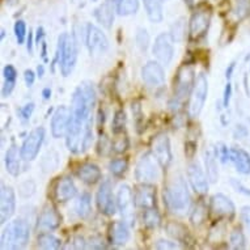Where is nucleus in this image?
I'll use <instances>...</instances> for the list:
<instances>
[{"label": "nucleus", "instance_id": "5fc2aeb1", "mask_svg": "<svg viewBox=\"0 0 250 250\" xmlns=\"http://www.w3.org/2000/svg\"><path fill=\"white\" fill-rule=\"evenodd\" d=\"M132 114L136 118V123L139 125L140 119L143 117V113H142V106H140L139 103H134L132 104Z\"/></svg>", "mask_w": 250, "mask_h": 250}, {"label": "nucleus", "instance_id": "37998d69", "mask_svg": "<svg viewBox=\"0 0 250 250\" xmlns=\"http://www.w3.org/2000/svg\"><path fill=\"white\" fill-rule=\"evenodd\" d=\"M172 37L173 40L176 42H180L184 40L185 37V22L184 20L181 19V20L176 21L174 24L172 25Z\"/></svg>", "mask_w": 250, "mask_h": 250}, {"label": "nucleus", "instance_id": "de8ad7c7", "mask_svg": "<svg viewBox=\"0 0 250 250\" xmlns=\"http://www.w3.org/2000/svg\"><path fill=\"white\" fill-rule=\"evenodd\" d=\"M109 151H113V142H110L105 135L101 136L99 143V153L103 156H106Z\"/></svg>", "mask_w": 250, "mask_h": 250}, {"label": "nucleus", "instance_id": "6ab92c4d", "mask_svg": "<svg viewBox=\"0 0 250 250\" xmlns=\"http://www.w3.org/2000/svg\"><path fill=\"white\" fill-rule=\"evenodd\" d=\"M142 79L148 86H160L165 82L164 68L159 62L151 61L142 68Z\"/></svg>", "mask_w": 250, "mask_h": 250}, {"label": "nucleus", "instance_id": "49530a36", "mask_svg": "<svg viewBox=\"0 0 250 250\" xmlns=\"http://www.w3.org/2000/svg\"><path fill=\"white\" fill-rule=\"evenodd\" d=\"M33 111H34V104L29 103L26 104V105H24V106H21L20 109L17 110V113H19V115H20L21 121L28 122L29 119H30V117H32V114H33Z\"/></svg>", "mask_w": 250, "mask_h": 250}, {"label": "nucleus", "instance_id": "603ef678", "mask_svg": "<svg viewBox=\"0 0 250 250\" xmlns=\"http://www.w3.org/2000/svg\"><path fill=\"white\" fill-rule=\"evenodd\" d=\"M24 80L25 84L28 86H32L36 82V74H34V71L32 70H26L24 72Z\"/></svg>", "mask_w": 250, "mask_h": 250}, {"label": "nucleus", "instance_id": "0eeeda50", "mask_svg": "<svg viewBox=\"0 0 250 250\" xmlns=\"http://www.w3.org/2000/svg\"><path fill=\"white\" fill-rule=\"evenodd\" d=\"M207 95H208V80L205 74H199L195 79V84L190 95L189 113L193 118L201 114L207 100Z\"/></svg>", "mask_w": 250, "mask_h": 250}, {"label": "nucleus", "instance_id": "8fccbe9b", "mask_svg": "<svg viewBox=\"0 0 250 250\" xmlns=\"http://www.w3.org/2000/svg\"><path fill=\"white\" fill-rule=\"evenodd\" d=\"M155 248H156V249H159V250L178 249V246H177L176 242L168 241V240H159V241L156 242Z\"/></svg>", "mask_w": 250, "mask_h": 250}, {"label": "nucleus", "instance_id": "4be33fe9", "mask_svg": "<svg viewBox=\"0 0 250 250\" xmlns=\"http://www.w3.org/2000/svg\"><path fill=\"white\" fill-rule=\"evenodd\" d=\"M78 189L75 186L74 181L71 177H62L55 185V189H54V198L55 201L59 203H64L67 201H71L72 198L76 195Z\"/></svg>", "mask_w": 250, "mask_h": 250}, {"label": "nucleus", "instance_id": "c03bdc74", "mask_svg": "<svg viewBox=\"0 0 250 250\" xmlns=\"http://www.w3.org/2000/svg\"><path fill=\"white\" fill-rule=\"evenodd\" d=\"M216 156L220 159L223 164H226L227 161H230V148H228L224 143L216 144Z\"/></svg>", "mask_w": 250, "mask_h": 250}, {"label": "nucleus", "instance_id": "aec40b11", "mask_svg": "<svg viewBox=\"0 0 250 250\" xmlns=\"http://www.w3.org/2000/svg\"><path fill=\"white\" fill-rule=\"evenodd\" d=\"M62 224V216L61 213L58 212V209L53 206H46L45 208L42 209L41 215L38 217L37 228L42 232H51L59 228Z\"/></svg>", "mask_w": 250, "mask_h": 250}, {"label": "nucleus", "instance_id": "4468645a", "mask_svg": "<svg viewBox=\"0 0 250 250\" xmlns=\"http://www.w3.org/2000/svg\"><path fill=\"white\" fill-rule=\"evenodd\" d=\"M134 205H135V202H134V193H132L131 188L128 185H122L117 194V207L122 213V216L125 217V220L130 224L135 222L134 211H132Z\"/></svg>", "mask_w": 250, "mask_h": 250}, {"label": "nucleus", "instance_id": "13d9d810", "mask_svg": "<svg viewBox=\"0 0 250 250\" xmlns=\"http://www.w3.org/2000/svg\"><path fill=\"white\" fill-rule=\"evenodd\" d=\"M26 42H28V43H26V50H28V53L29 54H32L33 53V42H36L34 41V38H33V33H32V32H29V36H28V38H26Z\"/></svg>", "mask_w": 250, "mask_h": 250}, {"label": "nucleus", "instance_id": "f8f14e48", "mask_svg": "<svg viewBox=\"0 0 250 250\" xmlns=\"http://www.w3.org/2000/svg\"><path fill=\"white\" fill-rule=\"evenodd\" d=\"M96 203L97 208L101 213L111 216L117 211V201L113 197V190H111V182L109 180H105L100 185V189L96 195Z\"/></svg>", "mask_w": 250, "mask_h": 250}, {"label": "nucleus", "instance_id": "c85d7f7f", "mask_svg": "<svg viewBox=\"0 0 250 250\" xmlns=\"http://www.w3.org/2000/svg\"><path fill=\"white\" fill-rule=\"evenodd\" d=\"M167 232H168V234H170L174 240L182 242L185 245H186L188 242L191 241V236H190L189 230H188V228H186L184 224H181V223H168V224H167Z\"/></svg>", "mask_w": 250, "mask_h": 250}, {"label": "nucleus", "instance_id": "473e14b6", "mask_svg": "<svg viewBox=\"0 0 250 250\" xmlns=\"http://www.w3.org/2000/svg\"><path fill=\"white\" fill-rule=\"evenodd\" d=\"M37 245L38 248L46 250H55L59 249L62 246L61 240L58 237H55L54 234L47 233V232H43L38 236L37 238Z\"/></svg>", "mask_w": 250, "mask_h": 250}, {"label": "nucleus", "instance_id": "338daca9", "mask_svg": "<svg viewBox=\"0 0 250 250\" xmlns=\"http://www.w3.org/2000/svg\"><path fill=\"white\" fill-rule=\"evenodd\" d=\"M0 36H1V40L5 37V30H4V29H1V34H0Z\"/></svg>", "mask_w": 250, "mask_h": 250}, {"label": "nucleus", "instance_id": "6e6d98bb", "mask_svg": "<svg viewBox=\"0 0 250 250\" xmlns=\"http://www.w3.org/2000/svg\"><path fill=\"white\" fill-rule=\"evenodd\" d=\"M195 148H197V143L195 142H186L185 144V153L186 156H189V157H193L194 153H195Z\"/></svg>", "mask_w": 250, "mask_h": 250}, {"label": "nucleus", "instance_id": "69168bd1", "mask_svg": "<svg viewBox=\"0 0 250 250\" xmlns=\"http://www.w3.org/2000/svg\"><path fill=\"white\" fill-rule=\"evenodd\" d=\"M37 72H38V76H40V78H42V76H43V72H45V70H43V66H38Z\"/></svg>", "mask_w": 250, "mask_h": 250}, {"label": "nucleus", "instance_id": "423d86ee", "mask_svg": "<svg viewBox=\"0 0 250 250\" xmlns=\"http://www.w3.org/2000/svg\"><path fill=\"white\" fill-rule=\"evenodd\" d=\"M161 165L152 152L144 153L135 168V178L140 184H152L160 177Z\"/></svg>", "mask_w": 250, "mask_h": 250}, {"label": "nucleus", "instance_id": "9d476101", "mask_svg": "<svg viewBox=\"0 0 250 250\" xmlns=\"http://www.w3.org/2000/svg\"><path fill=\"white\" fill-rule=\"evenodd\" d=\"M211 24V12L208 9H198L189 21L190 41H199L207 33Z\"/></svg>", "mask_w": 250, "mask_h": 250}, {"label": "nucleus", "instance_id": "ea45409f", "mask_svg": "<svg viewBox=\"0 0 250 250\" xmlns=\"http://www.w3.org/2000/svg\"><path fill=\"white\" fill-rule=\"evenodd\" d=\"M250 11V3L249 0H236V4H234L233 8V15L236 16L237 20H242L244 17H246V15L249 13Z\"/></svg>", "mask_w": 250, "mask_h": 250}, {"label": "nucleus", "instance_id": "4c0bfd02", "mask_svg": "<svg viewBox=\"0 0 250 250\" xmlns=\"http://www.w3.org/2000/svg\"><path fill=\"white\" fill-rule=\"evenodd\" d=\"M128 168L126 159H114L109 163V170L114 177H122Z\"/></svg>", "mask_w": 250, "mask_h": 250}, {"label": "nucleus", "instance_id": "a878e982", "mask_svg": "<svg viewBox=\"0 0 250 250\" xmlns=\"http://www.w3.org/2000/svg\"><path fill=\"white\" fill-rule=\"evenodd\" d=\"M20 159H22V157H21V153L19 151V147L15 143H12L5 153V167H7V172L11 176L17 177L20 174Z\"/></svg>", "mask_w": 250, "mask_h": 250}, {"label": "nucleus", "instance_id": "0e129e2a", "mask_svg": "<svg viewBox=\"0 0 250 250\" xmlns=\"http://www.w3.org/2000/svg\"><path fill=\"white\" fill-rule=\"evenodd\" d=\"M42 96H43V100H50V97H51V89L45 88V89L42 90Z\"/></svg>", "mask_w": 250, "mask_h": 250}, {"label": "nucleus", "instance_id": "2eb2a0df", "mask_svg": "<svg viewBox=\"0 0 250 250\" xmlns=\"http://www.w3.org/2000/svg\"><path fill=\"white\" fill-rule=\"evenodd\" d=\"M16 211V195L11 186L1 184L0 190V223L5 224Z\"/></svg>", "mask_w": 250, "mask_h": 250}, {"label": "nucleus", "instance_id": "864d4df0", "mask_svg": "<svg viewBox=\"0 0 250 250\" xmlns=\"http://www.w3.org/2000/svg\"><path fill=\"white\" fill-rule=\"evenodd\" d=\"M230 96H232V85L229 83L226 85V89H224V97H223V106L228 107L230 101Z\"/></svg>", "mask_w": 250, "mask_h": 250}, {"label": "nucleus", "instance_id": "052dcab7", "mask_svg": "<svg viewBox=\"0 0 250 250\" xmlns=\"http://www.w3.org/2000/svg\"><path fill=\"white\" fill-rule=\"evenodd\" d=\"M234 67H236V63H234V62H233V63H230L229 67L227 68V71H226V78H227V79H230V78H232V74H233Z\"/></svg>", "mask_w": 250, "mask_h": 250}, {"label": "nucleus", "instance_id": "79ce46f5", "mask_svg": "<svg viewBox=\"0 0 250 250\" xmlns=\"http://www.w3.org/2000/svg\"><path fill=\"white\" fill-rule=\"evenodd\" d=\"M13 30H15V37H16L17 40V43H19V45H22L25 42V40L28 38V36H26V24H25V21L17 20L16 22H15Z\"/></svg>", "mask_w": 250, "mask_h": 250}, {"label": "nucleus", "instance_id": "72a5a7b5", "mask_svg": "<svg viewBox=\"0 0 250 250\" xmlns=\"http://www.w3.org/2000/svg\"><path fill=\"white\" fill-rule=\"evenodd\" d=\"M90 198L89 193H83L80 197H79L76 205H75V212L78 213L79 217L82 219H86L89 216L90 211H92V207H90Z\"/></svg>", "mask_w": 250, "mask_h": 250}, {"label": "nucleus", "instance_id": "9b49d317", "mask_svg": "<svg viewBox=\"0 0 250 250\" xmlns=\"http://www.w3.org/2000/svg\"><path fill=\"white\" fill-rule=\"evenodd\" d=\"M84 33H85V38H84L85 45L90 54L104 53L109 49V40H107L106 34L96 25L86 24Z\"/></svg>", "mask_w": 250, "mask_h": 250}, {"label": "nucleus", "instance_id": "f03ea898", "mask_svg": "<svg viewBox=\"0 0 250 250\" xmlns=\"http://www.w3.org/2000/svg\"><path fill=\"white\" fill-rule=\"evenodd\" d=\"M164 205L173 213H182L189 208L191 195L184 177L177 174L164 188Z\"/></svg>", "mask_w": 250, "mask_h": 250}, {"label": "nucleus", "instance_id": "a19ab883", "mask_svg": "<svg viewBox=\"0 0 250 250\" xmlns=\"http://www.w3.org/2000/svg\"><path fill=\"white\" fill-rule=\"evenodd\" d=\"M135 41L136 45L139 47L142 51H147L148 46H149V34L144 28H139L138 29V32L135 34Z\"/></svg>", "mask_w": 250, "mask_h": 250}, {"label": "nucleus", "instance_id": "a18cd8bd", "mask_svg": "<svg viewBox=\"0 0 250 250\" xmlns=\"http://www.w3.org/2000/svg\"><path fill=\"white\" fill-rule=\"evenodd\" d=\"M36 191V185L33 181H25L19 186V193L21 194V197L29 198L32 197Z\"/></svg>", "mask_w": 250, "mask_h": 250}, {"label": "nucleus", "instance_id": "6e6552de", "mask_svg": "<svg viewBox=\"0 0 250 250\" xmlns=\"http://www.w3.org/2000/svg\"><path fill=\"white\" fill-rule=\"evenodd\" d=\"M45 135L46 131L43 127H37L29 132V135L25 138L20 148L22 160L32 161L37 157L38 152L42 147V143L45 140Z\"/></svg>", "mask_w": 250, "mask_h": 250}, {"label": "nucleus", "instance_id": "5701e85b", "mask_svg": "<svg viewBox=\"0 0 250 250\" xmlns=\"http://www.w3.org/2000/svg\"><path fill=\"white\" fill-rule=\"evenodd\" d=\"M115 12H117L115 0H105L95 9V17L104 28L110 29L114 22Z\"/></svg>", "mask_w": 250, "mask_h": 250}, {"label": "nucleus", "instance_id": "c756f323", "mask_svg": "<svg viewBox=\"0 0 250 250\" xmlns=\"http://www.w3.org/2000/svg\"><path fill=\"white\" fill-rule=\"evenodd\" d=\"M217 156L212 149H206L205 152V165H206V173L211 184H216L217 178H219V170H217Z\"/></svg>", "mask_w": 250, "mask_h": 250}, {"label": "nucleus", "instance_id": "39448f33", "mask_svg": "<svg viewBox=\"0 0 250 250\" xmlns=\"http://www.w3.org/2000/svg\"><path fill=\"white\" fill-rule=\"evenodd\" d=\"M195 71L191 64H182L177 71L174 78V96H173L170 106L178 110L184 101L191 95V90L195 84Z\"/></svg>", "mask_w": 250, "mask_h": 250}, {"label": "nucleus", "instance_id": "dca6fc26", "mask_svg": "<svg viewBox=\"0 0 250 250\" xmlns=\"http://www.w3.org/2000/svg\"><path fill=\"white\" fill-rule=\"evenodd\" d=\"M71 121V107L59 106L51 117V135L55 139L66 136Z\"/></svg>", "mask_w": 250, "mask_h": 250}, {"label": "nucleus", "instance_id": "f257e3e1", "mask_svg": "<svg viewBox=\"0 0 250 250\" xmlns=\"http://www.w3.org/2000/svg\"><path fill=\"white\" fill-rule=\"evenodd\" d=\"M97 95L93 84L83 82L75 89L71 101V121L66 134L67 148L79 155L88 151L93 140V109Z\"/></svg>", "mask_w": 250, "mask_h": 250}, {"label": "nucleus", "instance_id": "f704fd0d", "mask_svg": "<svg viewBox=\"0 0 250 250\" xmlns=\"http://www.w3.org/2000/svg\"><path fill=\"white\" fill-rule=\"evenodd\" d=\"M143 224L148 229H156L161 226V216L155 208H146L143 212Z\"/></svg>", "mask_w": 250, "mask_h": 250}, {"label": "nucleus", "instance_id": "e433bc0d", "mask_svg": "<svg viewBox=\"0 0 250 250\" xmlns=\"http://www.w3.org/2000/svg\"><path fill=\"white\" fill-rule=\"evenodd\" d=\"M126 113L123 110H117L114 114V118H113V123H111V131L115 135H119L125 131V127H126Z\"/></svg>", "mask_w": 250, "mask_h": 250}, {"label": "nucleus", "instance_id": "412c9836", "mask_svg": "<svg viewBox=\"0 0 250 250\" xmlns=\"http://www.w3.org/2000/svg\"><path fill=\"white\" fill-rule=\"evenodd\" d=\"M188 178L195 193L206 194L208 191V180H207L208 177L206 176L203 169L198 163H191L188 167Z\"/></svg>", "mask_w": 250, "mask_h": 250}, {"label": "nucleus", "instance_id": "bf43d9fd", "mask_svg": "<svg viewBox=\"0 0 250 250\" xmlns=\"http://www.w3.org/2000/svg\"><path fill=\"white\" fill-rule=\"evenodd\" d=\"M74 244H75V248H76V249H84V248H86L85 241H84V238L83 237L75 238Z\"/></svg>", "mask_w": 250, "mask_h": 250}, {"label": "nucleus", "instance_id": "c9c22d12", "mask_svg": "<svg viewBox=\"0 0 250 250\" xmlns=\"http://www.w3.org/2000/svg\"><path fill=\"white\" fill-rule=\"evenodd\" d=\"M206 217H207V207L202 202H199L194 206L193 211L190 212V222L195 227H199L205 223Z\"/></svg>", "mask_w": 250, "mask_h": 250}, {"label": "nucleus", "instance_id": "7ed1b4c3", "mask_svg": "<svg viewBox=\"0 0 250 250\" xmlns=\"http://www.w3.org/2000/svg\"><path fill=\"white\" fill-rule=\"evenodd\" d=\"M78 41L74 37V34L63 33L58 38V47L55 59L53 62V71L54 66L59 63L62 75L67 78L72 74L76 62H78Z\"/></svg>", "mask_w": 250, "mask_h": 250}, {"label": "nucleus", "instance_id": "b1692460", "mask_svg": "<svg viewBox=\"0 0 250 250\" xmlns=\"http://www.w3.org/2000/svg\"><path fill=\"white\" fill-rule=\"evenodd\" d=\"M109 237L114 245H125L130 240V228L127 222H115L109 228Z\"/></svg>", "mask_w": 250, "mask_h": 250}, {"label": "nucleus", "instance_id": "a211bd4d", "mask_svg": "<svg viewBox=\"0 0 250 250\" xmlns=\"http://www.w3.org/2000/svg\"><path fill=\"white\" fill-rule=\"evenodd\" d=\"M134 202L140 208H155L156 188L151 184H142L134 191Z\"/></svg>", "mask_w": 250, "mask_h": 250}, {"label": "nucleus", "instance_id": "1a4fd4ad", "mask_svg": "<svg viewBox=\"0 0 250 250\" xmlns=\"http://www.w3.org/2000/svg\"><path fill=\"white\" fill-rule=\"evenodd\" d=\"M152 53L156 57V59L168 66L174 57V40H173L170 33H161L159 34L155 40Z\"/></svg>", "mask_w": 250, "mask_h": 250}, {"label": "nucleus", "instance_id": "f3484780", "mask_svg": "<svg viewBox=\"0 0 250 250\" xmlns=\"http://www.w3.org/2000/svg\"><path fill=\"white\" fill-rule=\"evenodd\" d=\"M209 211H211L213 216L228 217V219H232L234 216V213H236L233 202L230 201L228 197H226L224 194H215L211 198Z\"/></svg>", "mask_w": 250, "mask_h": 250}, {"label": "nucleus", "instance_id": "680f3d73", "mask_svg": "<svg viewBox=\"0 0 250 250\" xmlns=\"http://www.w3.org/2000/svg\"><path fill=\"white\" fill-rule=\"evenodd\" d=\"M232 184H233L234 186H236V188H240V189H241V190H240V191H241V193L246 194V195H249V194H250V191H249V190H248V189H245V188H244V186H242V185L240 184V182H238V184H237V182H236V181L233 180V181H232Z\"/></svg>", "mask_w": 250, "mask_h": 250}, {"label": "nucleus", "instance_id": "20e7f679", "mask_svg": "<svg viewBox=\"0 0 250 250\" xmlns=\"http://www.w3.org/2000/svg\"><path fill=\"white\" fill-rule=\"evenodd\" d=\"M30 238V228L25 220L17 219L5 227L1 232L0 245L3 250H17L22 249L28 245Z\"/></svg>", "mask_w": 250, "mask_h": 250}, {"label": "nucleus", "instance_id": "3c124183", "mask_svg": "<svg viewBox=\"0 0 250 250\" xmlns=\"http://www.w3.org/2000/svg\"><path fill=\"white\" fill-rule=\"evenodd\" d=\"M241 220L250 232V206H245V207H242V209H241Z\"/></svg>", "mask_w": 250, "mask_h": 250}, {"label": "nucleus", "instance_id": "2f4dec72", "mask_svg": "<svg viewBox=\"0 0 250 250\" xmlns=\"http://www.w3.org/2000/svg\"><path fill=\"white\" fill-rule=\"evenodd\" d=\"M115 5L119 16H130L138 12L139 0H115Z\"/></svg>", "mask_w": 250, "mask_h": 250}, {"label": "nucleus", "instance_id": "e2e57ef3", "mask_svg": "<svg viewBox=\"0 0 250 250\" xmlns=\"http://www.w3.org/2000/svg\"><path fill=\"white\" fill-rule=\"evenodd\" d=\"M41 45H42V51H41L42 58H43V61L47 62V57H46V54H47V53H46V51H47V45H46L45 41H42Z\"/></svg>", "mask_w": 250, "mask_h": 250}, {"label": "nucleus", "instance_id": "393cba45", "mask_svg": "<svg viewBox=\"0 0 250 250\" xmlns=\"http://www.w3.org/2000/svg\"><path fill=\"white\" fill-rule=\"evenodd\" d=\"M230 161L237 172L250 174V155L241 148H230Z\"/></svg>", "mask_w": 250, "mask_h": 250}, {"label": "nucleus", "instance_id": "774afa93", "mask_svg": "<svg viewBox=\"0 0 250 250\" xmlns=\"http://www.w3.org/2000/svg\"><path fill=\"white\" fill-rule=\"evenodd\" d=\"M92 1H96V0H92Z\"/></svg>", "mask_w": 250, "mask_h": 250}, {"label": "nucleus", "instance_id": "bb28decb", "mask_svg": "<svg viewBox=\"0 0 250 250\" xmlns=\"http://www.w3.org/2000/svg\"><path fill=\"white\" fill-rule=\"evenodd\" d=\"M78 177L85 184L95 185L101 178V169L93 163H85L78 169Z\"/></svg>", "mask_w": 250, "mask_h": 250}, {"label": "nucleus", "instance_id": "ddd939ff", "mask_svg": "<svg viewBox=\"0 0 250 250\" xmlns=\"http://www.w3.org/2000/svg\"><path fill=\"white\" fill-rule=\"evenodd\" d=\"M152 153L160 163L161 168H168L172 163L173 155L170 149V140L167 134H159L152 140Z\"/></svg>", "mask_w": 250, "mask_h": 250}, {"label": "nucleus", "instance_id": "09e8293b", "mask_svg": "<svg viewBox=\"0 0 250 250\" xmlns=\"http://www.w3.org/2000/svg\"><path fill=\"white\" fill-rule=\"evenodd\" d=\"M128 148V139L127 138H119L113 142V151L115 153H123Z\"/></svg>", "mask_w": 250, "mask_h": 250}, {"label": "nucleus", "instance_id": "58836bf2", "mask_svg": "<svg viewBox=\"0 0 250 250\" xmlns=\"http://www.w3.org/2000/svg\"><path fill=\"white\" fill-rule=\"evenodd\" d=\"M229 244L232 249H245V236L241 229L236 228L232 230L229 236Z\"/></svg>", "mask_w": 250, "mask_h": 250}, {"label": "nucleus", "instance_id": "cd10ccee", "mask_svg": "<svg viewBox=\"0 0 250 250\" xmlns=\"http://www.w3.org/2000/svg\"><path fill=\"white\" fill-rule=\"evenodd\" d=\"M3 78H4V84L1 86V96L8 97L15 89V85H16L17 70L12 64H7L3 68Z\"/></svg>", "mask_w": 250, "mask_h": 250}, {"label": "nucleus", "instance_id": "7c9ffc66", "mask_svg": "<svg viewBox=\"0 0 250 250\" xmlns=\"http://www.w3.org/2000/svg\"><path fill=\"white\" fill-rule=\"evenodd\" d=\"M147 15L152 22H160L163 20V0H143Z\"/></svg>", "mask_w": 250, "mask_h": 250}, {"label": "nucleus", "instance_id": "4d7b16f0", "mask_svg": "<svg viewBox=\"0 0 250 250\" xmlns=\"http://www.w3.org/2000/svg\"><path fill=\"white\" fill-rule=\"evenodd\" d=\"M43 37H45V30H43L42 26H38L37 33H36V40H34V41H36V45H41L42 41H43Z\"/></svg>", "mask_w": 250, "mask_h": 250}]
</instances>
